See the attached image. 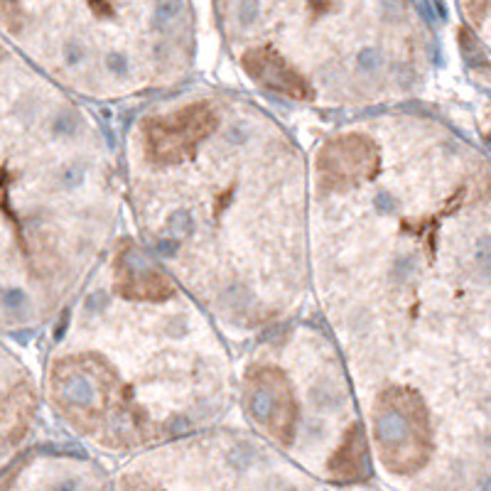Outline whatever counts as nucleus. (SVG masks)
I'll return each instance as SVG.
<instances>
[{"mask_svg":"<svg viewBox=\"0 0 491 491\" xmlns=\"http://www.w3.org/2000/svg\"><path fill=\"white\" fill-rule=\"evenodd\" d=\"M236 398L258 432L285 449L332 447V474L354 479L366 467V427L349 374L332 339L288 327L256 346Z\"/></svg>","mask_w":491,"mask_h":491,"instance_id":"39448f33","label":"nucleus"},{"mask_svg":"<svg viewBox=\"0 0 491 491\" xmlns=\"http://www.w3.org/2000/svg\"><path fill=\"white\" fill-rule=\"evenodd\" d=\"M121 206L101 121L0 49V334L69 307L118 241Z\"/></svg>","mask_w":491,"mask_h":491,"instance_id":"20e7f679","label":"nucleus"},{"mask_svg":"<svg viewBox=\"0 0 491 491\" xmlns=\"http://www.w3.org/2000/svg\"><path fill=\"white\" fill-rule=\"evenodd\" d=\"M236 389L224 329L136 239H118L69 302L45 371L57 415L113 449L209 430Z\"/></svg>","mask_w":491,"mask_h":491,"instance_id":"7ed1b4c3","label":"nucleus"},{"mask_svg":"<svg viewBox=\"0 0 491 491\" xmlns=\"http://www.w3.org/2000/svg\"><path fill=\"white\" fill-rule=\"evenodd\" d=\"M123 196L138 244L221 329L273 332L309 290V160L263 108L187 96L136 118Z\"/></svg>","mask_w":491,"mask_h":491,"instance_id":"f03ea898","label":"nucleus"},{"mask_svg":"<svg viewBox=\"0 0 491 491\" xmlns=\"http://www.w3.org/2000/svg\"><path fill=\"white\" fill-rule=\"evenodd\" d=\"M37 408L40 391L32 374L0 334V472L30 435Z\"/></svg>","mask_w":491,"mask_h":491,"instance_id":"423d86ee","label":"nucleus"},{"mask_svg":"<svg viewBox=\"0 0 491 491\" xmlns=\"http://www.w3.org/2000/svg\"><path fill=\"white\" fill-rule=\"evenodd\" d=\"M489 165L449 126L356 118L309 158V288L396 474L489 444Z\"/></svg>","mask_w":491,"mask_h":491,"instance_id":"f257e3e1","label":"nucleus"}]
</instances>
